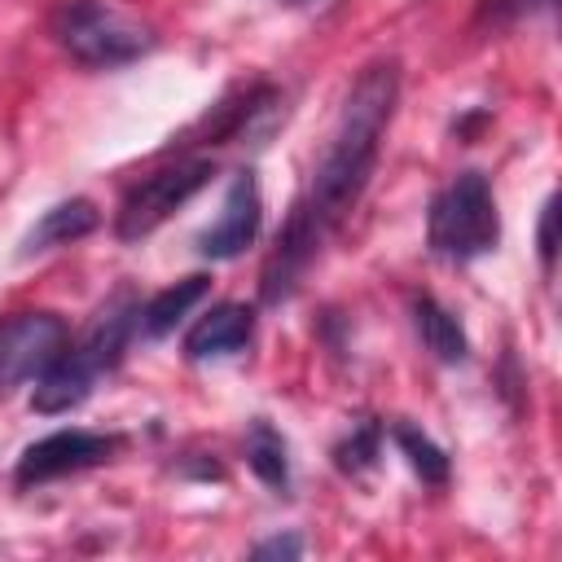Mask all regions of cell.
I'll list each match as a JSON object with an SVG mask.
<instances>
[{
  "label": "cell",
  "mask_w": 562,
  "mask_h": 562,
  "mask_svg": "<svg viewBox=\"0 0 562 562\" xmlns=\"http://www.w3.org/2000/svg\"><path fill=\"white\" fill-rule=\"evenodd\" d=\"M395 101H400V66L395 61H373L351 83V92L338 110L334 136H329L316 171H312V184L299 198L325 228H334L360 202V193L378 167Z\"/></svg>",
  "instance_id": "cell-1"
},
{
  "label": "cell",
  "mask_w": 562,
  "mask_h": 562,
  "mask_svg": "<svg viewBox=\"0 0 562 562\" xmlns=\"http://www.w3.org/2000/svg\"><path fill=\"white\" fill-rule=\"evenodd\" d=\"M53 35L79 66L92 70L127 66L154 48V31L114 0H61L53 13Z\"/></svg>",
  "instance_id": "cell-2"
},
{
  "label": "cell",
  "mask_w": 562,
  "mask_h": 562,
  "mask_svg": "<svg viewBox=\"0 0 562 562\" xmlns=\"http://www.w3.org/2000/svg\"><path fill=\"white\" fill-rule=\"evenodd\" d=\"M426 241L448 263H470L496 250L501 215H496V198L483 171H461L435 193L430 215H426Z\"/></svg>",
  "instance_id": "cell-3"
},
{
  "label": "cell",
  "mask_w": 562,
  "mask_h": 562,
  "mask_svg": "<svg viewBox=\"0 0 562 562\" xmlns=\"http://www.w3.org/2000/svg\"><path fill=\"white\" fill-rule=\"evenodd\" d=\"M215 176L211 158H176L171 167H158L149 171L145 180H136L123 202H119V215H114V233L119 241H140L149 237L162 220H171L206 180Z\"/></svg>",
  "instance_id": "cell-4"
},
{
  "label": "cell",
  "mask_w": 562,
  "mask_h": 562,
  "mask_svg": "<svg viewBox=\"0 0 562 562\" xmlns=\"http://www.w3.org/2000/svg\"><path fill=\"white\" fill-rule=\"evenodd\" d=\"M70 342V329L53 312H13L0 321V395L35 382Z\"/></svg>",
  "instance_id": "cell-5"
},
{
  "label": "cell",
  "mask_w": 562,
  "mask_h": 562,
  "mask_svg": "<svg viewBox=\"0 0 562 562\" xmlns=\"http://www.w3.org/2000/svg\"><path fill=\"white\" fill-rule=\"evenodd\" d=\"M119 448H123L119 435H97V430H53V435L35 439V443L18 457L13 483H18V487H35V483H48V479H61V474L101 465V461H110Z\"/></svg>",
  "instance_id": "cell-6"
},
{
  "label": "cell",
  "mask_w": 562,
  "mask_h": 562,
  "mask_svg": "<svg viewBox=\"0 0 562 562\" xmlns=\"http://www.w3.org/2000/svg\"><path fill=\"white\" fill-rule=\"evenodd\" d=\"M325 233H329V228H325L303 202L290 206V215H285V224H281V233H277V246H272V255H268V263H263V285H259V290H263V303H281V299L294 294V285L303 281L307 263L316 259Z\"/></svg>",
  "instance_id": "cell-7"
},
{
  "label": "cell",
  "mask_w": 562,
  "mask_h": 562,
  "mask_svg": "<svg viewBox=\"0 0 562 562\" xmlns=\"http://www.w3.org/2000/svg\"><path fill=\"white\" fill-rule=\"evenodd\" d=\"M259 220H263L259 180H255V171H237L228 180V193H224L220 215L198 233V250L206 259H233V255H241L259 237Z\"/></svg>",
  "instance_id": "cell-8"
},
{
  "label": "cell",
  "mask_w": 562,
  "mask_h": 562,
  "mask_svg": "<svg viewBox=\"0 0 562 562\" xmlns=\"http://www.w3.org/2000/svg\"><path fill=\"white\" fill-rule=\"evenodd\" d=\"M255 338V312L246 303H215L206 316L193 321V329L184 334V356L189 360H220V356H237L246 342Z\"/></svg>",
  "instance_id": "cell-9"
},
{
  "label": "cell",
  "mask_w": 562,
  "mask_h": 562,
  "mask_svg": "<svg viewBox=\"0 0 562 562\" xmlns=\"http://www.w3.org/2000/svg\"><path fill=\"white\" fill-rule=\"evenodd\" d=\"M101 224V211L88 202V198H66L57 206H48L22 237V255H44V250H57V246H70L79 237H88L92 228Z\"/></svg>",
  "instance_id": "cell-10"
},
{
  "label": "cell",
  "mask_w": 562,
  "mask_h": 562,
  "mask_svg": "<svg viewBox=\"0 0 562 562\" xmlns=\"http://www.w3.org/2000/svg\"><path fill=\"white\" fill-rule=\"evenodd\" d=\"M413 325L422 334V347L439 360V364H461L470 356V338L461 329V321L430 294H417L413 299Z\"/></svg>",
  "instance_id": "cell-11"
},
{
  "label": "cell",
  "mask_w": 562,
  "mask_h": 562,
  "mask_svg": "<svg viewBox=\"0 0 562 562\" xmlns=\"http://www.w3.org/2000/svg\"><path fill=\"white\" fill-rule=\"evenodd\" d=\"M206 290H211V277H202V272H193V277H180L176 285L158 290V294H154V299L140 307V316H136V329H140L145 338H162V334H171V329H176V325L189 316V307L206 299Z\"/></svg>",
  "instance_id": "cell-12"
},
{
  "label": "cell",
  "mask_w": 562,
  "mask_h": 562,
  "mask_svg": "<svg viewBox=\"0 0 562 562\" xmlns=\"http://www.w3.org/2000/svg\"><path fill=\"white\" fill-rule=\"evenodd\" d=\"M246 461H250V470H255L268 487H277V492H285V487H290V457H285V439H281V430H277L272 422H263V417H255V422H250V435H246Z\"/></svg>",
  "instance_id": "cell-13"
},
{
  "label": "cell",
  "mask_w": 562,
  "mask_h": 562,
  "mask_svg": "<svg viewBox=\"0 0 562 562\" xmlns=\"http://www.w3.org/2000/svg\"><path fill=\"white\" fill-rule=\"evenodd\" d=\"M391 439H395V448L408 457V465H413V474H417L422 483H430V487L448 483V452H443L426 430H417V426H408V422H395V426H391Z\"/></svg>",
  "instance_id": "cell-14"
},
{
  "label": "cell",
  "mask_w": 562,
  "mask_h": 562,
  "mask_svg": "<svg viewBox=\"0 0 562 562\" xmlns=\"http://www.w3.org/2000/svg\"><path fill=\"white\" fill-rule=\"evenodd\" d=\"M378 426H356L338 448H334V457H338V465L347 470V474H360V470H369L373 465V457H378Z\"/></svg>",
  "instance_id": "cell-15"
},
{
  "label": "cell",
  "mask_w": 562,
  "mask_h": 562,
  "mask_svg": "<svg viewBox=\"0 0 562 562\" xmlns=\"http://www.w3.org/2000/svg\"><path fill=\"white\" fill-rule=\"evenodd\" d=\"M549 0H479V26H509L544 9Z\"/></svg>",
  "instance_id": "cell-16"
},
{
  "label": "cell",
  "mask_w": 562,
  "mask_h": 562,
  "mask_svg": "<svg viewBox=\"0 0 562 562\" xmlns=\"http://www.w3.org/2000/svg\"><path fill=\"white\" fill-rule=\"evenodd\" d=\"M553 224H558V202L549 198V202H544V211H540V263H544V272L553 268V255H558V241H553Z\"/></svg>",
  "instance_id": "cell-17"
},
{
  "label": "cell",
  "mask_w": 562,
  "mask_h": 562,
  "mask_svg": "<svg viewBox=\"0 0 562 562\" xmlns=\"http://www.w3.org/2000/svg\"><path fill=\"white\" fill-rule=\"evenodd\" d=\"M250 553H255V558H299V553H303V540H299V536H272V540L255 544Z\"/></svg>",
  "instance_id": "cell-18"
},
{
  "label": "cell",
  "mask_w": 562,
  "mask_h": 562,
  "mask_svg": "<svg viewBox=\"0 0 562 562\" xmlns=\"http://www.w3.org/2000/svg\"><path fill=\"white\" fill-rule=\"evenodd\" d=\"M285 4H312V0H285Z\"/></svg>",
  "instance_id": "cell-19"
}]
</instances>
